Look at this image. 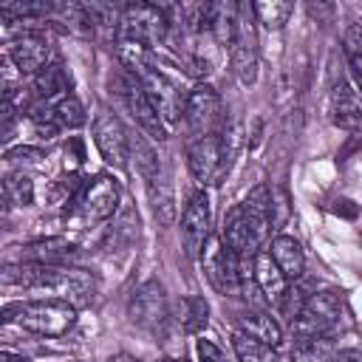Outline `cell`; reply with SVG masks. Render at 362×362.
<instances>
[{"mask_svg": "<svg viewBox=\"0 0 362 362\" xmlns=\"http://www.w3.org/2000/svg\"><path fill=\"white\" fill-rule=\"evenodd\" d=\"M3 286H23V288H37L48 291L51 300H65L74 308L88 305L96 280L90 272L76 269V266H45V263H8L0 272Z\"/></svg>", "mask_w": 362, "mask_h": 362, "instance_id": "1", "label": "cell"}, {"mask_svg": "<svg viewBox=\"0 0 362 362\" xmlns=\"http://www.w3.org/2000/svg\"><path fill=\"white\" fill-rule=\"evenodd\" d=\"M3 322H17L20 328L40 337H62L76 322V308L65 300H31L3 305Z\"/></svg>", "mask_w": 362, "mask_h": 362, "instance_id": "2", "label": "cell"}, {"mask_svg": "<svg viewBox=\"0 0 362 362\" xmlns=\"http://www.w3.org/2000/svg\"><path fill=\"white\" fill-rule=\"evenodd\" d=\"M167 14L158 8V6H150V3H136V6H127L122 11V23H119V40H133V42H141L147 48L164 42L167 37Z\"/></svg>", "mask_w": 362, "mask_h": 362, "instance_id": "3", "label": "cell"}, {"mask_svg": "<svg viewBox=\"0 0 362 362\" xmlns=\"http://www.w3.org/2000/svg\"><path fill=\"white\" fill-rule=\"evenodd\" d=\"M339 314H342V305L334 291H314L308 297V303L303 305V311L291 320V328L297 337L328 334L339 322Z\"/></svg>", "mask_w": 362, "mask_h": 362, "instance_id": "4", "label": "cell"}, {"mask_svg": "<svg viewBox=\"0 0 362 362\" xmlns=\"http://www.w3.org/2000/svg\"><path fill=\"white\" fill-rule=\"evenodd\" d=\"M209 238H212V206H209L206 192H195L181 218V243H184L187 257L192 260L201 257Z\"/></svg>", "mask_w": 362, "mask_h": 362, "instance_id": "5", "label": "cell"}, {"mask_svg": "<svg viewBox=\"0 0 362 362\" xmlns=\"http://www.w3.org/2000/svg\"><path fill=\"white\" fill-rule=\"evenodd\" d=\"M266 238V229H260L249 215H246V209L238 204V206H232L229 212H226V218H223V229H221V240L226 243V249H232L235 252V257L238 260H243V257H255L260 249V240Z\"/></svg>", "mask_w": 362, "mask_h": 362, "instance_id": "6", "label": "cell"}, {"mask_svg": "<svg viewBox=\"0 0 362 362\" xmlns=\"http://www.w3.org/2000/svg\"><path fill=\"white\" fill-rule=\"evenodd\" d=\"M201 263L206 272V280L218 288V291H235L240 288V269H238V257L232 249H226V243L221 240V235H212L201 252Z\"/></svg>", "mask_w": 362, "mask_h": 362, "instance_id": "7", "label": "cell"}, {"mask_svg": "<svg viewBox=\"0 0 362 362\" xmlns=\"http://www.w3.org/2000/svg\"><path fill=\"white\" fill-rule=\"evenodd\" d=\"M232 65L243 85H252L257 79V37L252 23V6H240L238 11V28L232 40Z\"/></svg>", "mask_w": 362, "mask_h": 362, "instance_id": "8", "label": "cell"}, {"mask_svg": "<svg viewBox=\"0 0 362 362\" xmlns=\"http://www.w3.org/2000/svg\"><path fill=\"white\" fill-rule=\"evenodd\" d=\"M116 85H119V93H122V99H124V105H127L133 122L144 130V136L161 141V139H164V122H161V116L156 113V107L150 105V99H147L141 82H139L133 74H124V76H119Z\"/></svg>", "mask_w": 362, "mask_h": 362, "instance_id": "9", "label": "cell"}, {"mask_svg": "<svg viewBox=\"0 0 362 362\" xmlns=\"http://www.w3.org/2000/svg\"><path fill=\"white\" fill-rule=\"evenodd\" d=\"M139 82H141V88H144L150 105H153L156 113L161 116V122H170V124H173V122H178V119L184 116L187 96L178 90V85H175L170 76H164L158 68H153V71L144 74Z\"/></svg>", "mask_w": 362, "mask_h": 362, "instance_id": "10", "label": "cell"}, {"mask_svg": "<svg viewBox=\"0 0 362 362\" xmlns=\"http://www.w3.org/2000/svg\"><path fill=\"white\" fill-rule=\"evenodd\" d=\"M223 161H226V147H223V141H221L215 133L195 139V141L189 144V150H187L189 173H192L195 181H201L204 187L218 181V175L223 173Z\"/></svg>", "mask_w": 362, "mask_h": 362, "instance_id": "11", "label": "cell"}, {"mask_svg": "<svg viewBox=\"0 0 362 362\" xmlns=\"http://www.w3.org/2000/svg\"><path fill=\"white\" fill-rule=\"evenodd\" d=\"M93 141L102 153V158L122 170L127 167V150H130V136L124 133L122 122L113 116V113H99L96 122H93Z\"/></svg>", "mask_w": 362, "mask_h": 362, "instance_id": "12", "label": "cell"}, {"mask_svg": "<svg viewBox=\"0 0 362 362\" xmlns=\"http://www.w3.org/2000/svg\"><path fill=\"white\" fill-rule=\"evenodd\" d=\"M130 320L147 331H156L164 325L167 320V300H164V288L156 280L141 283L133 297H130Z\"/></svg>", "mask_w": 362, "mask_h": 362, "instance_id": "13", "label": "cell"}, {"mask_svg": "<svg viewBox=\"0 0 362 362\" xmlns=\"http://www.w3.org/2000/svg\"><path fill=\"white\" fill-rule=\"evenodd\" d=\"M184 119H187V127L192 133H198V139L201 136H209L212 133V124L221 119V99H218V93L209 85H195L187 93Z\"/></svg>", "mask_w": 362, "mask_h": 362, "instance_id": "14", "label": "cell"}, {"mask_svg": "<svg viewBox=\"0 0 362 362\" xmlns=\"http://www.w3.org/2000/svg\"><path fill=\"white\" fill-rule=\"evenodd\" d=\"M8 59L14 62V68L20 74H40L45 65H48V57H51V45L42 34L37 31H25L20 37H14L6 48Z\"/></svg>", "mask_w": 362, "mask_h": 362, "instance_id": "15", "label": "cell"}, {"mask_svg": "<svg viewBox=\"0 0 362 362\" xmlns=\"http://www.w3.org/2000/svg\"><path fill=\"white\" fill-rule=\"evenodd\" d=\"M82 212L90 221H105L116 212L119 206V184L110 175H96L85 189H82Z\"/></svg>", "mask_w": 362, "mask_h": 362, "instance_id": "16", "label": "cell"}, {"mask_svg": "<svg viewBox=\"0 0 362 362\" xmlns=\"http://www.w3.org/2000/svg\"><path fill=\"white\" fill-rule=\"evenodd\" d=\"M255 286L260 288V294H266L272 305H283V297L288 291V277L280 272V266L269 252L255 255Z\"/></svg>", "mask_w": 362, "mask_h": 362, "instance_id": "17", "label": "cell"}, {"mask_svg": "<svg viewBox=\"0 0 362 362\" xmlns=\"http://www.w3.org/2000/svg\"><path fill=\"white\" fill-rule=\"evenodd\" d=\"M147 189H150V201H153L156 218L161 223H170L173 215H175V195H173V178H170V170H167L164 161L156 170V175L147 178Z\"/></svg>", "mask_w": 362, "mask_h": 362, "instance_id": "18", "label": "cell"}, {"mask_svg": "<svg viewBox=\"0 0 362 362\" xmlns=\"http://www.w3.org/2000/svg\"><path fill=\"white\" fill-rule=\"evenodd\" d=\"M331 122L337 127H356L362 122V102L356 90L345 82H339L331 93Z\"/></svg>", "mask_w": 362, "mask_h": 362, "instance_id": "19", "label": "cell"}, {"mask_svg": "<svg viewBox=\"0 0 362 362\" xmlns=\"http://www.w3.org/2000/svg\"><path fill=\"white\" fill-rule=\"evenodd\" d=\"M269 255L274 257V263L280 266V272L288 277V280H300L303 277V269H305V257H303V249L300 243L291 238V235H277L269 246Z\"/></svg>", "mask_w": 362, "mask_h": 362, "instance_id": "20", "label": "cell"}, {"mask_svg": "<svg viewBox=\"0 0 362 362\" xmlns=\"http://www.w3.org/2000/svg\"><path fill=\"white\" fill-rule=\"evenodd\" d=\"M337 354H339V348L331 334L297 337V342L291 348V362H334Z\"/></svg>", "mask_w": 362, "mask_h": 362, "instance_id": "21", "label": "cell"}, {"mask_svg": "<svg viewBox=\"0 0 362 362\" xmlns=\"http://www.w3.org/2000/svg\"><path fill=\"white\" fill-rule=\"evenodd\" d=\"M68 88H71V79L59 62H48L40 74H34V90L42 102H57L68 96Z\"/></svg>", "mask_w": 362, "mask_h": 362, "instance_id": "22", "label": "cell"}, {"mask_svg": "<svg viewBox=\"0 0 362 362\" xmlns=\"http://www.w3.org/2000/svg\"><path fill=\"white\" fill-rule=\"evenodd\" d=\"M238 325H240L243 334L260 339V342L269 345V348H277V345L283 342V331H280L277 320L269 317V314H263V311H249V314H243V317L238 320Z\"/></svg>", "mask_w": 362, "mask_h": 362, "instance_id": "23", "label": "cell"}, {"mask_svg": "<svg viewBox=\"0 0 362 362\" xmlns=\"http://www.w3.org/2000/svg\"><path fill=\"white\" fill-rule=\"evenodd\" d=\"M116 54L119 59L124 62L127 74H133L136 79H141L144 74H150L156 68L153 62V48L141 45V42H133V40H116Z\"/></svg>", "mask_w": 362, "mask_h": 362, "instance_id": "24", "label": "cell"}, {"mask_svg": "<svg viewBox=\"0 0 362 362\" xmlns=\"http://www.w3.org/2000/svg\"><path fill=\"white\" fill-rule=\"evenodd\" d=\"M74 255V246L68 240L59 238H48V240H37L31 246H25V260L28 263H45V266H59Z\"/></svg>", "mask_w": 362, "mask_h": 362, "instance_id": "25", "label": "cell"}, {"mask_svg": "<svg viewBox=\"0 0 362 362\" xmlns=\"http://www.w3.org/2000/svg\"><path fill=\"white\" fill-rule=\"evenodd\" d=\"M232 348H235L238 362H277L274 348L263 345L260 339H255V337H249V334H243V331H238V334L232 337Z\"/></svg>", "mask_w": 362, "mask_h": 362, "instance_id": "26", "label": "cell"}, {"mask_svg": "<svg viewBox=\"0 0 362 362\" xmlns=\"http://www.w3.org/2000/svg\"><path fill=\"white\" fill-rule=\"evenodd\" d=\"M291 11H294V3H283V0H260V3L252 6L255 20H257L263 28H269V31L283 28V23L288 20Z\"/></svg>", "mask_w": 362, "mask_h": 362, "instance_id": "27", "label": "cell"}, {"mask_svg": "<svg viewBox=\"0 0 362 362\" xmlns=\"http://www.w3.org/2000/svg\"><path fill=\"white\" fill-rule=\"evenodd\" d=\"M3 201H6V209L28 206L34 201V184H31V178L23 175V173L6 175V181H3Z\"/></svg>", "mask_w": 362, "mask_h": 362, "instance_id": "28", "label": "cell"}, {"mask_svg": "<svg viewBox=\"0 0 362 362\" xmlns=\"http://www.w3.org/2000/svg\"><path fill=\"white\" fill-rule=\"evenodd\" d=\"M206 322H209V303L204 297H198V294L184 297V303H181V325H184V331L187 334H198V331L206 328Z\"/></svg>", "mask_w": 362, "mask_h": 362, "instance_id": "29", "label": "cell"}, {"mask_svg": "<svg viewBox=\"0 0 362 362\" xmlns=\"http://www.w3.org/2000/svg\"><path fill=\"white\" fill-rule=\"evenodd\" d=\"M51 105H54V116H57L59 127H79V124H85V107L71 93L57 99V102H51Z\"/></svg>", "mask_w": 362, "mask_h": 362, "instance_id": "30", "label": "cell"}, {"mask_svg": "<svg viewBox=\"0 0 362 362\" xmlns=\"http://www.w3.org/2000/svg\"><path fill=\"white\" fill-rule=\"evenodd\" d=\"M51 8H54L51 3H3L0 17L6 23H14L17 17H45Z\"/></svg>", "mask_w": 362, "mask_h": 362, "instance_id": "31", "label": "cell"}, {"mask_svg": "<svg viewBox=\"0 0 362 362\" xmlns=\"http://www.w3.org/2000/svg\"><path fill=\"white\" fill-rule=\"evenodd\" d=\"M314 291H311V286L308 283H297V286H291L288 291H286V297H283V311L294 320L300 311H303V305L308 303V297H311Z\"/></svg>", "mask_w": 362, "mask_h": 362, "instance_id": "32", "label": "cell"}, {"mask_svg": "<svg viewBox=\"0 0 362 362\" xmlns=\"http://www.w3.org/2000/svg\"><path fill=\"white\" fill-rule=\"evenodd\" d=\"M345 51L351 57L354 71L362 74V25H351L348 28V34H345Z\"/></svg>", "mask_w": 362, "mask_h": 362, "instance_id": "33", "label": "cell"}, {"mask_svg": "<svg viewBox=\"0 0 362 362\" xmlns=\"http://www.w3.org/2000/svg\"><path fill=\"white\" fill-rule=\"evenodd\" d=\"M198 356H201V362H226L223 351L212 339H198Z\"/></svg>", "mask_w": 362, "mask_h": 362, "instance_id": "34", "label": "cell"}, {"mask_svg": "<svg viewBox=\"0 0 362 362\" xmlns=\"http://www.w3.org/2000/svg\"><path fill=\"white\" fill-rule=\"evenodd\" d=\"M6 158L8 161H17V158H42V153L37 147H17V150H6Z\"/></svg>", "mask_w": 362, "mask_h": 362, "instance_id": "35", "label": "cell"}, {"mask_svg": "<svg viewBox=\"0 0 362 362\" xmlns=\"http://www.w3.org/2000/svg\"><path fill=\"white\" fill-rule=\"evenodd\" d=\"M334 362H362V351L359 348H345L334 356Z\"/></svg>", "mask_w": 362, "mask_h": 362, "instance_id": "36", "label": "cell"}, {"mask_svg": "<svg viewBox=\"0 0 362 362\" xmlns=\"http://www.w3.org/2000/svg\"><path fill=\"white\" fill-rule=\"evenodd\" d=\"M0 362H28V359H25L23 354H11L8 348H3V351H0Z\"/></svg>", "mask_w": 362, "mask_h": 362, "instance_id": "37", "label": "cell"}, {"mask_svg": "<svg viewBox=\"0 0 362 362\" xmlns=\"http://www.w3.org/2000/svg\"><path fill=\"white\" fill-rule=\"evenodd\" d=\"M107 362H139V359H133L130 354H116V356H110Z\"/></svg>", "mask_w": 362, "mask_h": 362, "instance_id": "38", "label": "cell"}, {"mask_svg": "<svg viewBox=\"0 0 362 362\" xmlns=\"http://www.w3.org/2000/svg\"><path fill=\"white\" fill-rule=\"evenodd\" d=\"M173 362H187V359H184V356H181V359H173Z\"/></svg>", "mask_w": 362, "mask_h": 362, "instance_id": "39", "label": "cell"}]
</instances>
